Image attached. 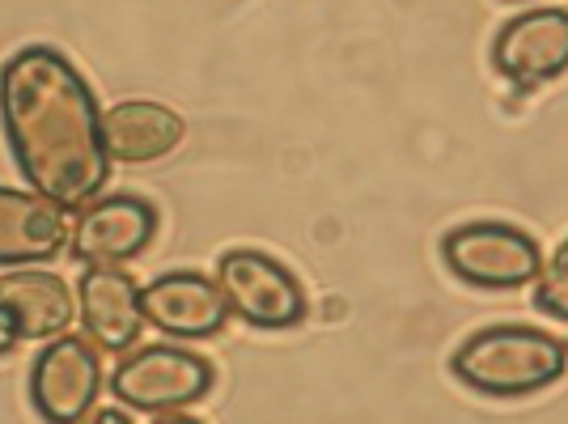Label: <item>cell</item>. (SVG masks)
<instances>
[{
	"mask_svg": "<svg viewBox=\"0 0 568 424\" xmlns=\"http://www.w3.org/2000/svg\"><path fill=\"white\" fill-rule=\"evenodd\" d=\"M0 128L30 191L85 209L111 179L102 107L64 51L30 43L0 64Z\"/></svg>",
	"mask_w": 568,
	"mask_h": 424,
	"instance_id": "6da1fadb",
	"label": "cell"
},
{
	"mask_svg": "<svg viewBox=\"0 0 568 424\" xmlns=\"http://www.w3.org/2000/svg\"><path fill=\"white\" fill-rule=\"evenodd\" d=\"M568 349L565 340L539 327H488L454 353L450 370L463 386L493 400H518L535 395L565 377Z\"/></svg>",
	"mask_w": 568,
	"mask_h": 424,
	"instance_id": "7a4b0ae2",
	"label": "cell"
},
{
	"mask_svg": "<svg viewBox=\"0 0 568 424\" xmlns=\"http://www.w3.org/2000/svg\"><path fill=\"white\" fill-rule=\"evenodd\" d=\"M216 289H221L230 314L260 331L297 327L310 310L302 281L263 251H242V246L225 251L216 263Z\"/></svg>",
	"mask_w": 568,
	"mask_h": 424,
	"instance_id": "3957f363",
	"label": "cell"
},
{
	"mask_svg": "<svg viewBox=\"0 0 568 424\" xmlns=\"http://www.w3.org/2000/svg\"><path fill=\"white\" fill-rule=\"evenodd\" d=\"M213 365L191 349L179 344H149L141 353H132L128 361H119L111 374V395L123 407L136 412H179L200 403L213 391Z\"/></svg>",
	"mask_w": 568,
	"mask_h": 424,
	"instance_id": "277c9868",
	"label": "cell"
},
{
	"mask_svg": "<svg viewBox=\"0 0 568 424\" xmlns=\"http://www.w3.org/2000/svg\"><path fill=\"white\" fill-rule=\"evenodd\" d=\"M442 260L475 289H521L539 276V242L505 221H471L442 238Z\"/></svg>",
	"mask_w": 568,
	"mask_h": 424,
	"instance_id": "5b68a950",
	"label": "cell"
},
{
	"mask_svg": "<svg viewBox=\"0 0 568 424\" xmlns=\"http://www.w3.org/2000/svg\"><path fill=\"white\" fill-rule=\"evenodd\" d=\"M102 391V361L81 335H55L30 365V403L48 424H81Z\"/></svg>",
	"mask_w": 568,
	"mask_h": 424,
	"instance_id": "8992f818",
	"label": "cell"
},
{
	"mask_svg": "<svg viewBox=\"0 0 568 424\" xmlns=\"http://www.w3.org/2000/svg\"><path fill=\"white\" fill-rule=\"evenodd\" d=\"M158 234V212L141 195H98L77 209L69 225V255L85 267H111L149 251Z\"/></svg>",
	"mask_w": 568,
	"mask_h": 424,
	"instance_id": "52a82bcc",
	"label": "cell"
},
{
	"mask_svg": "<svg viewBox=\"0 0 568 424\" xmlns=\"http://www.w3.org/2000/svg\"><path fill=\"white\" fill-rule=\"evenodd\" d=\"M493 69L514 85H544L568 69V13L530 9L500 26L493 39Z\"/></svg>",
	"mask_w": 568,
	"mask_h": 424,
	"instance_id": "ba28073f",
	"label": "cell"
},
{
	"mask_svg": "<svg viewBox=\"0 0 568 424\" xmlns=\"http://www.w3.org/2000/svg\"><path fill=\"white\" fill-rule=\"evenodd\" d=\"M144 323L174 340H209L225 327L230 306L213 276L204 272H162L158 281L141 284Z\"/></svg>",
	"mask_w": 568,
	"mask_h": 424,
	"instance_id": "9c48e42d",
	"label": "cell"
},
{
	"mask_svg": "<svg viewBox=\"0 0 568 424\" xmlns=\"http://www.w3.org/2000/svg\"><path fill=\"white\" fill-rule=\"evenodd\" d=\"M77 306H81V327L106 353H128L144 331L141 284L119 263L111 267H85L77 284Z\"/></svg>",
	"mask_w": 568,
	"mask_h": 424,
	"instance_id": "30bf717a",
	"label": "cell"
},
{
	"mask_svg": "<svg viewBox=\"0 0 568 424\" xmlns=\"http://www.w3.org/2000/svg\"><path fill=\"white\" fill-rule=\"evenodd\" d=\"M77 314V297L55 272L22 267L0 276V319L18 340H55Z\"/></svg>",
	"mask_w": 568,
	"mask_h": 424,
	"instance_id": "8fae6325",
	"label": "cell"
},
{
	"mask_svg": "<svg viewBox=\"0 0 568 424\" xmlns=\"http://www.w3.org/2000/svg\"><path fill=\"white\" fill-rule=\"evenodd\" d=\"M69 246L64 209L39 191L0 188V267L48 263Z\"/></svg>",
	"mask_w": 568,
	"mask_h": 424,
	"instance_id": "7c38bea8",
	"label": "cell"
},
{
	"mask_svg": "<svg viewBox=\"0 0 568 424\" xmlns=\"http://www.w3.org/2000/svg\"><path fill=\"white\" fill-rule=\"evenodd\" d=\"M183 137H187L183 115H174L170 107L149 102V98H128V102H115L102 111V144H106L111 162H158V158L174 153Z\"/></svg>",
	"mask_w": 568,
	"mask_h": 424,
	"instance_id": "4fadbf2b",
	"label": "cell"
},
{
	"mask_svg": "<svg viewBox=\"0 0 568 424\" xmlns=\"http://www.w3.org/2000/svg\"><path fill=\"white\" fill-rule=\"evenodd\" d=\"M535 306L544 310L547 319L568 323V238L556 246V255L535 276Z\"/></svg>",
	"mask_w": 568,
	"mask_h": 424,
	"instance_id": "5bb4252c",
	"label": "cell"
},
{
	"mask_svg": "<svg viewBox=\"0 0 568 424\" xmlns=\"http://www.w3.org/2000/svg\"><path fill=\"white\" fill-rule=\"evenodd\" d=\"M90 424H136V421H132V416H128L123 407H102V412H98V416Z\"/></svg>",
	"mask_w": 568,
	"mask_h": 424,
	"instance_id": "9a60e30c",
	"label": "cell"
},
{
	"mask_svg": "<svg viewBox=\"0 0 568 424\" xmlns=\"http://www.w3.org/2000/svg\"><path fill=\"white\" fill-rule=\"evenodd\" d=\"M13 344H22V340H18V335L9 331V323L0 319V356H9V353H13Z\"/></svg>",
	"mask_w": 568,
	"mask_h": 424,
	"instance_id": "2e32d148",
	"label": "cell"
},
{
	"mask_svg": "<svg viewBox=\"0 0 568 424\" xmlns=\"http://www.w3.org/2000/svg\"><path fill=\"white\" fill-rule=\"evenodd\" d=\"M158 424H200L195 416H162Z\"/></svg>",
	"mask_w": 568,
	"mask_h": 424,
	"instance_id": "e0dca14e",
	"label": "cell"
}]
</instances>
